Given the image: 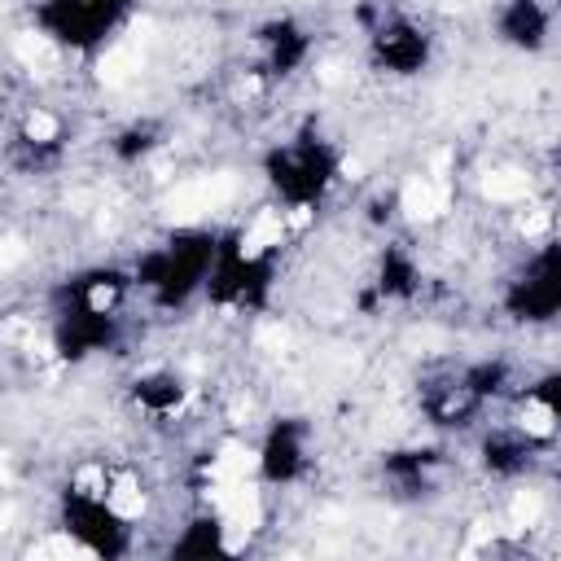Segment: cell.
Instances as JSON below:
<instances>
[{
    "mask_svg": "<svg viewBox=\"0 0 561 561\" xmlns=\"http://www.w3.org/2000/svg\"><path fill=\"white\" fill-rule=\"evenodd\" d=\"M539 513H544V500H539V491H517L509 505V526L513 531H526V526H536Z\"/></svg>",
    "mask_w": 561,
    "mask_h": 561,
    "instance_id": "obj_3",
    "label": "cell"
},
{
    "mask_svg": "<svg viewBox=\"0 0 561 561\" xmlns=\"http://www.w3.org/2000/svg\"><path fill=\"white\" fill-rule=\"evenodd\" d=\"M483 194L491 202H517V197L526 194V175H517V171H496L483 180Z\"/></svg>",
    "mask_w": 561,
    "mask_h": 561,
    "instance_id": "obj_2",
    "label": "cell"
},
{
    "mask_svg": "<svg viewBox=\"0 0 561 561\" xmlns=\"http://www.w3.org/2000/svg\"><path fill=\"white\" fill-rule=\"evenodd\" d=\"M548 211H531V215H522V224H517V228H522V237H544V233H548Z\"/></svg>",
    "mask_w": 561,
    "mask_h": 561,
    "instance_id": "obj_4",
    "label": "cell"
},
{
    "mask_svg": "<svg viewBox=\"0 0 561 561\" xmlns=\"http://www.w3.org/2000/svg\"><path fill=\"white\" fill-rule=\"evenodd\" d=\"M517 426H522L531 439H548V435L557 430V408H553L548 399H526V404L517 408Z\"/></svg>",
    "mask_w": 561,
    "mask_h": 561,
    "instance_id": "obj_1",
    "label": "cell"
}]
</instances>
